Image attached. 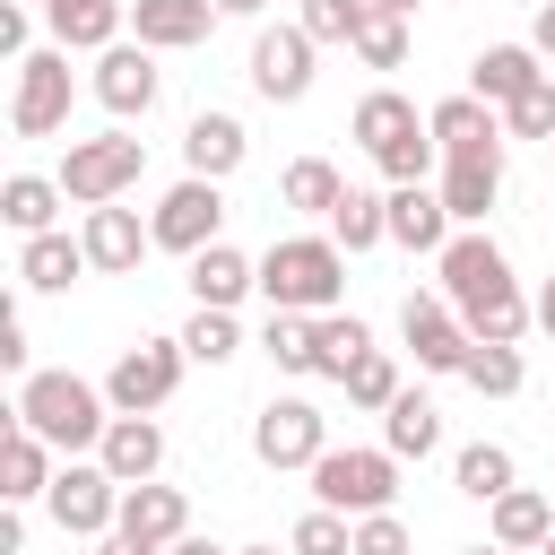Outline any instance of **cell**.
I'll return each mask as SVG.
<instances>
[{
  "label": "cell",
  "mask_w": 555,
  "mask_h": 555,
  "mask_svg": "<svg viewBox=\"0 0 555 555\" xmlns=\"http://www.w3.org/2000/svg\"><path fill=\"white\" fill-rule=\"evenodd\" d=\"M260 295H269V312H338L347 251L330 234H278L260 251Z\"/></svg>",
  "instance_id": "cell-3"
},
{
  "label": "cell",
  "mask_w": 555,
  "mask_h": 555,
  "mask_svg": "<svg viewBox=\"0 0 555 555\" xmlns=\"http://www.w3.org/2000/svg\"><path fill=\"white\" fill-rule=\"evenodd\" d=\"M61 199H69L61 173H9V182H0V225H9L17 243H26V234H52V225H61Z\"/></svg>",
  "instance_id": "cell-27"
},
{
  "label": "cell",
  "mask_w": 555,
  "mask_h": 555,
  "mask_svg": "<svg viewBox=\"0 0 555 555\" xmlns=\"http://www.w3.org/2000/svg\"><path fill=\"white\" fill-rule=\"evenodd\" d=\"M286 555H356V520L330 512V503H312V512L286 529Z\"/></svg>",
  "instance_id": "cell-39"
},
{
  "label": "cell",
  "mask_w": 555,
  "mask_h": 555,
  "mask_svg": "<svg viewBox=\"0 0 555 555\" xmlns=\"http://www.w3.org/2000/svg\"><path fill=\"white\" fill-rule=\"evenodd\" d=\"M0 364L26 382V321H17V304H9V321H0Z\"/></svg>",
  "instance_id": "cell-45"
},
{
  "label": "cell",
  "mask_w": 555,
  "mask_h": 555,
  "mask_svg": "<svg viewBox=\"0 0 555 555\" xmlns=\"http://www.w3.org/2000/svg\"><path fill=\"white\" fill-rule=\"evenodd\" d=\"M78 243H87V260H95V278H130L147 251H156V225H139V208H121V199H104V208H87V225H78Z\"/></svg>",
  "instance_id": "cell-14"
},
{
  "label": "cell",
  "mask_w": 555,
  "mask_h": 555,
  "mask_svg": "<svg viewBox=\"0 0 555 555\" xmlns=\"http://www.w3.org/2000/svg\"><path fill=\"white\" fill-rule=\"evenodd\" d=\"M460 382H468L477 399H520L529 364H520V347H503V338H477V347H468V364H460Z\"/></svg>",
  "instance_id": "cell-35"
},
{
  "label": "cell",
  "mask_w": 555,
  "mask_h": 555,
  "mask_svg": "<svg viewBox=\"0 0 555 555\" xmlns=\"http://www.w3.org/2000/svg\"><path fill=\"white\" fill-rule=\"evenodd\" d=\"M269 0H217V17H260Z\"/></svg>",
  "instance_id": "cell-50"
},
{
  "label": "cell",
  "mask_w": 555,
  "mask_h": 555,
  "mask_svg": "<svg viewBox=\"0 0 555 555\" xmlns=\"http://www.w3.org/2000/svg\"><path fill=\"white\" fill-rule=\"evenodd\" d=\"M182 347H191V364H234V356H243V321L217 312V304H199V312L182 321Z\"/></svg>",
  "instance_id": "cell-36"
},
{
  "label": "cell",
  "mask_w": 555,
  "mask_h": 555,
  "mask_svg": "<svg viewBox=\"0 0 555 555\" xmlns=\"http://www.w3.org/2000/svg\"><path fill=\"white\" fill-rule=\"evenodd\" d=\"M364 356H373V330L356 312H321V382H347Z\"/></svg>",
  "instance_id": "cell-37"
},
{
  "label": "cell",
  "mask_w": 555,
  "mask_h": 555,
  "mask_svg": "<svg viewBox=\"0 0 555 555\" xmlns=\"http://www.w3.org/2000/svg\"><path fill=\"white\" fill-rule=\"evenodd\" d=\"M486 538H494V546H512V555H538V546L555 538V503H546L538 486H512V494H494V503H486Z\"/></svg>",
  "instance_id": "cell-22"
},
{
  "label": "cell",
  "mask_w": 555,
  "mask_h": 555,
  "mask_svg": "<svg viewBox=\"0 0 555 555\" xmlns=\"http://www.w3.org/2000/svg\"><path fill=\"white\" fill-rule=\"evenodd\" d=\"M442 199L460 225H486V208L503 199V147H468V156H442Z\"/></svg>",
  "instance_id": "cell-19"
},
{
  "label": "cell",
  "mask_w": 555,
  "mask_h": 555,
  "mask_svg": "<svg viewBox=\"0 0 555 555\" xmlns=\"http://www.w3.org/2000/svg\"><path fill=\"white\" fill-rule=\"evenodd\" d=\"M9 416H17V425H35V434H43L61 460H78V451H95V442H104L113 399H104L95 382H78V373H26Z\"/></svg>",
  "instance_id": "cell-2"
},
{
  "label": "cell",
  "mask_w": 555,
  "mask_h": 555,
  "mask_svg": "<svg viewBox=\"0 0 555 555\" xmlns=\"http://www.w3.org/2000/svg\"><path fill=\"white\" fill-rule=\"evenodd\" d=\"M347 130L364 139V156H382V147H399L408 130H425V113H416V104H408L399 87H373V95L356 104V121H347Z\"/></svg>",
  "instance_id": "cell-34"
},
{
  "label": "cell",
  "mask_w": 555,
  "mask_h": 555,
  "mask_svg": "<svg viewBox=\"0 0 555 555\" xmlns=\"http://www.w3.org/2000/svg\"><path fill=\"white\" fill-rule=\"evenodd\" d=\"M338 390H347V408H373V416H382V408H390V399H399L408 382H399V364H390V356L373 347V356H364V364H356V373H347Z\"/></svg>",
  "instance_id": "cell-41"
},
{
  "label": "cell",
  "mask_w": 555,
  "mask_h": 555,
  "mask_svg": "<svg viewBox=\"0 0 555 555\" xmlns=\"http://www.w3.org/2000/svg\"><path fill=\"white\" fill-rule=\"evenodd\" d=\"M364 69H399L408 61V17L399 9H364V26H356V43H347Z\"/></svg>",
  "instance_id": "cell-38"
},
{
  "label": "cell",
  "mask_w": 555,
  "mask_h": 555,
  "mask_svg": "<svg viewBox=\"0 0 555 555\" xmlns=\"http://www.w3.org/2000/svg\"><path fill=\"white\" fill-rule=\"evenodd\" d=\"M260 356L278 364V373H321V312H269L260 321Z\"/></svg>",
  "instance_id": "cell-30"
},
{
  "label": "cell",
  "mask_w": 555,
  "mask_h": 555,
  "mask_svg": "<svg viewBox=\"0 0 555 555\" xmlns=\"http://www.w3.org/2000/svg\"><path fill=\"white\" fill-rule=\"evenodd\" d=\"M546 546H555V538H546Z\"/></svg>",
  "instance_id": "cell-56"
},
{
  "label": "cell",
  "mask_w": 555,
  "mask_h": 555,
  "mask_svg": "<svg viewBox=\"0 0 555 555\" xmlns=\"http://www.w3.org/2000/svg\"><path fill=\"white\" fill-rule=\"evenodd\" d=\"M9 130H17V139H52V130H69V43H43V52L17 61Z\"/></svg>",
  "instance_id": "cell-8"
},
{
  "label": "cell",
  "mask_w": 555,
  "mask_h": 555,
  "mask_svg": "<svg viewBox=\"0 0 555 555\" xmlns=\"http://www.w3.org/2000/svg\"><path fill=\"white\" fill-rule=\"evenodd\" d=\"M529 43H538V61H555V0H538V26H529Z\"/></svg>",
  "instance_id": "cell-47"
},
{
  "label": "cell",
  "mask_w": 555,
  "mask_h": 555,
  "mask_svg": "<svg viewBox=\"0 0 555 555\" xmlns=\"http://www.w3.org/2000/svg\"><path fill=\"white\" fill-rule=\"evenodd\" d=\"M373 9H399V17H416V0H373Z\"/></svg>",
  "instance_id": "cell-52"
},
{
  "label": "cell",
  "mask_w": 555,
  "mask_h": 555,
  "mask_svg": "<svg viewBox=\"0 0 555 555\" xmlns=\"http://www.w3.org/2000/svg\"><path fill=\"white\" fill-rule=\"evenodd\" d=\"M130 35L147 52H191L217 35V0H130Z\"/></svg>",
  "instance_id": "cell-16"
},
{
  "label": "cell",
  "mask_w": 555,
  "mask_h": 555,
  "mask_svg": "<svg viewBox=\"0 0 555 555\" xmlns=\"http://www.w3.org/2000/svg\"><path fill=\"white\" fill-rule=\"evenodd\" d=\"M538 78H546V69H538V43H486V52L468 61V95H486L494 113H503V104H520Z\"/></svg>",
  "instance_id": "cell-20"
},
{
  "label": "cell",
  "mask_w": 555,
  "mask_h": 555,
  "mask_svg": "<svg viewBox=\"0 0 555 555\" xmlns=\"http://www.w3.org/2000/svg\"><path fill=\"white\" fill-rule=\"evenodd\" d=\"M43 26H52V43H69V52H113L121 26H130V9H121V0H43Z\"/></svg>",
  "instance_id": "cell-23"
},
{
  "label": "cell",
  "mask_w": 555,
  "mask_h": 555,
  "mask_svg": "<svg viewBox=\"0 0 555 555\" xmlns=\"http://www.w3.org/2000/svg\"><path fill=\"white\" fill-rule=\"evenodd\" d=\"M356 555H408V520L399 512H364L356 520Z\"/></svg>",
  "instance_id": "cell-44"
},
{
  "label": "cell",
  "mask_w": 555,
  "mask_h": 555,
  "mask_svg": "<svg viewBox=\"0 0 555 555\" xmlns=\"http://www.w3.org/2000/svg\"><path fill=\"white\" fill-rule=\"evenodd\" d=\"M460 555H512V546H494V538H477V546H460Z\"/></svg>",
  "instance_id": "cell-51"
},
{
  "label": "cell",
  "mask_w": 555,
  "mask_h": 555,
  "mask_svg": "<svg viewBox=\"0 0 555 555\" xmlns=\"http://www.w3.org/2000/svg\"><path fill=\"white\" fill-rule=\"evenodd\" d=\"M113 529H130V538H156V546H173V538L191 529V503H182V486L147 477V486H121V520H113Z\"/></svg>",
  "instance_id": "cell-25"
},
{
  "label": "cell",
  "mask_w": 555,
  "mask_h": 555,
  "mask_svg": "<svg viewBox=\"0 0 555 555\" xmlns=\"http://www.w3.org/2000/svg\"><path fill=\"white\" fill-rule=\"evenodd\" d=\"M425 130L442 139V156H468V147H503V113L486 95H442L425 113Z\"/></svg>",
  "instance_id": "cell-26"
},
{
  "label": "cell",
  "mask_w": 555,
  "mask_h": 555,
  "mask_svg": "<svg viewBox=\"0 0 555 555\" xmlns=\"http://www.w3.org/2000/svg\"><path fill=\"white\" fill-rule=\"evenodd\" d=\"M503 139H555V78H538L520 104H503Z\"/></svg>",
  "instance_id": "cell-43"
},
{
  "label": "cell",
  "mask_w": 555,
  "mask_h": 555,
  "mask_svg": "<svg viewBox=\"0 0 555 555\" xmlns=\"http://www.w3.org/2000/svg\"><path fill=\"white\" fill-rule=\"evenodd\" d=\"M546 156H555V139H546Z\"/></svg>",
  "instance_id": "cell-54"
},
{
  "label": "cell",
  "mask_w": 555,
  "mask_h": 555,
  "mask_svg": "<svg viewBox=\"0 0 555 555\" xmlns=\"http://www.w3.org/2000/svg\"><path fill=\"white\" fill-rule=\"evenodd\" d=\"M147 225H156V251H182V260H191V251H208V243H217V225H225V182L182 173V182L156 199V217H147Z\"/></svg>",
  "instance_id": "cell-11"
},
{
  "label": "cell",
  "mask_w": 555,
  "mask_h": 555,
  "mask_svg": "<svg viewBox=\"0 0 555 555\" xmlns=\"http://www.w3.org/2000/svg\"><path fill=\"white\" fill-rule=\"evenodd\" d=\"M165 555H234V546H217V538H199V529H182V538H173Z\"/></svg>",
  "instance_id": "cell-48"
},
{
  "label": "cell",
  "mask_w": 555,
  "mask_h": 555,
  "mask_svg": "<svg viewBox=\"0 0 555 555\" xmlns=\"http://www.w3.org/2000/svg\"><path fill=\"white\" fill-rule=\"evenodd\" d=\"M95 555H165V546H156V538H130V529H104Z\"/></svg>",
  "instance_id": "cell-46"
},
{
  "label": "cell",
  "mask_w": 555,
  "mask_h": 555,
  "mask_svg": "<svg viewBox=\"0 0 555 555\" xmlns=\"http://www.w3.org/2000/svg\"><path fill=\"white\" fill-rule=\"evenodd\" d=\"M95 104L113 113V121H147L156 113V95H165V69H156V52L130 35V43H113V52H95Z\"/></svg>",
  "instance_id": "cell-12"
},
{
  "label": "cell",
  "mask_w": 555,
  "mask_h": 555,
  "mask_svg": "<svg viewBox=\"0 0 555 555\" xmlns=\"http://www.w3.org/2000/svg\"><path fill=\"white\" fill-rule=\"evenodd\" d=\"M330 243L356 260V251H373V243H390V191H364V182H347L338 191V208H330Z\"/></svg>",
  "instance_id": "cell-28"
},
{
  "label": "cell",
  "mask_w": 555,
  "mask_h": 555,
  "mask_svg": "<svg viewBox=\"0 0 555 555\" xmlns=\"http://www.w3.org/2000/svg\"><path fill=\"white\" fill-rule=\"evenodd\" d=\"M243 295H260V260H243L234 243H208V251H191V304H217V312H234Z\"/></svg>",
  "instance_id": "cell-24"
},
{
  "label": "cell",
  "mask_w": 555,
  "mask_h": 555,
  "mask_svg": "<svg viewBox=\"0 0 555 555\" xmlns=\"http://www.w3.org/2000/svg\"><path fill=\"white\" fill-rule=\"evenodd\" d=\"M87 269H95V260H87V243H78V234H61V225L17 243V286H26V295H69Z\"/></svg>",
  "instance_id": "cell-17"
},
{
  "label": "cell",
  "mask_w": 555,
  "mask_h": 555,
  "mask_svg": "<svg viewBox=\"0 0 555 555\" xmlns=\"http://www.w3.org/2000/svg\"><path fill=\"white\" fill-rule=\"evenodd\" d=\"M538 555H555V546H538Z\"/></svg>",
  "instance_id": "cell-55"
},
{
  "label": "cell",
  "mask_w": 555,
  "mask_h": 555,
  "mask_svg": "<svg viewBox=\"0 0 555 555\" xmlns=\"http://www.w3.org/2000/svg\"><path fill=\"white\" fill-rule=\"evenodd\" d=\"M43 512H52V529H61V538H104V529L121 520V477H113L104 460H61V468H52Z\"/></svg>",
  "instance_id": "cell-7"
},
{
  "label": "cell",
  "mask_w": 555,
  "mask_h": 555,
  "mask_svg": "<svg viewBox=\"0 0 555 555\" xmlns=\"http://www.w3.org/2000/svg\"><path fill=\"white\" fill-rule=\"evenodd\" d=\"M338 191H347V173H338L330 156H295V165L278 173V208H295V217H321V225H330Z\"/></svg>",
  "instance_id": "cell-33"
},
{
  "label": "cell",
  "mask_w": 555,
  "mask_h": 555,
  "mask_svg": "<svg viewBox=\"0 0 555 555\" xmlns=\"http://www.w3.org/2000/svg\"><path fill=\"white\" fill-rule=\"evenodd\" d=\"M95 460H104L121 486H147V477L165 468V425H156V416H113L104 442H95Z\"/></svg>",
  "instance_id": "cell-21"
},
{
  "label": "cell",
  "mask_w": 555,
  "mask_h": 555,
  "mask_svg": "<svg viewBox=\"0 0 555 555\" xmlns=\"http://www.w3.org/2000/svg\"><path fill=\"white\" fill-rule=\"evenodd\" d=\"M139 173H147V139H130V130L69 139V156H61V191H69L78 208H104V199L139 191Z\"/></svg>",
  "instance_id": "cell-5"
},
{
  "label": "cell",
  "mask_w": 555,
  "mask_h": 555,
  "mask_svg": "<svg viewBox=\"0 0 555 555\" xmlns=\"http://www.w3.org/2000/svg\"><path fill=\"white\" fill-rule=\"evenodd\" d=\"M529 304H538V330H546V338H555V269H546V286H538V295H529Z\"/></svg>",
  "instance_id": "cell-49"
},
{
  "label": "cell",
  "mask_w": 555,
  "mask_h": 555,
  "mask_svg": "<svg viewBox=\"0 0 555 555\" xmlns=\"http://www.w3.org/2000/svg\"><path fill=\"white\" fill-rule=\"evenodd\" d=\"M304 477H312V503H330V512H347V520L399 503V451H390V442H373V451H364V442H347V451L330 442Z\"/></svg>",
  "instance_id": "cell-4"
},
{
  "label": "cell",
  "mask_w": 555,
  "mask_h": 555,
  "mask_svg": "<svg viewBox=\"0 0 555 555\" xmlns=\"http://www.w3.org/2000/svg\"><path fill=\"white\" fill-rule=\"evenodd\" d=\"M321 451H330V416H321L312 399L286 390V399H269V408L251 416V460H260V468H312Z\"/></svg>",
  "instance_id": "cell-10"
},
{
  "label": "cell",
  "mask_w": 555,
  "mask_h": 555,
  "mask_svg": "<svg viewBox=\"0 0 555 555\" xmlns=\"http://www.w3.org/2000/svg\"><path fill=\"white\" fill-rule=\"evenodd\" d=\"M399 338H408V356H416V373H460L468 364V321H460V304L442 295V286H408V304H399Z\"/></svg>",
  "instance_id": "cell-9"
},
{
  "label": "cell",
  "mask_w": 555,
  "mask_h": 555,
  "mask_svg": "<svg viewBox=\"0 0 555 555\" xmlns=\"http://www.w3.org/2000/svg\"><path fill=\"white\" fill-rule=\"evenodd\" d=\"M364 9H373V0H304V9H295V26H304L312 43H356Z\"/></svg>",
  "instance_id": "cell-42"
},
{
  "label": "cell",
  "mask_w": 555,
  "mask_h": 555,
  "mask_svg": "<svg viewBox=\"0 0 555 555\" xmlns=\"http://www.w3.org/2000/svg\"><path fill=\"white\" fill-rule=\"evenodd\" d=\"M373 165H382V182H434V165H442V139H434V130H408V139H399V147H382Z\"/></svg>",
  "instance_id": "cell-40"
},
{
  "label": "cell",
  "mask_w": 555,
  "mask_h": 555,
  "mask_svg": "<svg viewBox=\"0 0 555 555\" xmlns=\"http://www.w3.org/2000/svg\"><path fill=\"white\" fill-rule=\"evenodd\" d=\"M182 373H191V347H182V338H139V347L113 356L104 399H113V416H156V408L182 390Z\"/></svg>",
  "instance_id": "cell-6"
},
{
  "label": "cell",
  "mask_w": 555,
  "mask_h": 555,
  "mask_svg": "<svg viewBox=\"0 0 555 555\" xmlns=\"http://www.w3.org/2000/svg\"><path fill=\"white\" fill-rule=\"evenodd\" d=\"M451 486H460L468 503H494V494H512V486H520V460H512V442H460V451H451Z\"/></svg>",
  "instance_id": "cell-32"
},
{
  "label": "cell",
  "mask_w": 555,
  "mask_h": 555,
  "mask_svg": "<svg viewBox=\"0 0 555 555\" xmlns=\"http://www.w3.org/2000/svg\"><path fill=\"white\" fill-rule=\"evenodd\" d=\"M434 278H442V295L460 304L468 338H503V347H520V338L538 330V304L520 295V278H512V260H503V243H494L486 225H460V234L434 251Z\"/></svg>",
  "instance_id": "cell-1"
},
{
  "label": "cell",
  "mask_w": 555,
  "mask_h": 555,
  "mask_svg": "<svg viewBox=\"0 0 555 555\" xmlns=\"http://www.w3.org/2000/svg\"><path fill=\"white\" fill-rule=\"evenodd\" d=\"M312 35L304 26H260L251 35V87L269 95V104H304L312 95Z\"/></svg>",
  "instance_id": "cell-13"
},
{
  "label": "cell",
  "mask_w": 555,
  "mask_h": 555,
  "mask_svg": "<svg viewBox=\"0 0 555 555\" xmlns=\"http://www.w3.org/2000/svg\"><path fill=\"white\" fill-rule=\"evenodd\" d=\"M234 555H278V546H234Z\"/></svg>",
  "instance_id": "cell-53"
},
{
  "label": "cell",
  "mask_w": 555,
  "mask_h": 555,
  "mask_svg": "<svg viewBox=\"0 0 555 555\" xmlns=\"http://www.w3.org/2000/svg\"><path fill=\"white\" fill-rule=\"evenodd\" d=\"M243 156H251V130L234 121V113H191V130H182V165L191 173H208V182H225V173H243Z\"/></svg>",
  "instance_id": "cell-18"
},
{
  "label": "cell",
  "mask_w": 555,
  "mask_h": 555,
  "mask_svg": "<svg viewBox=\"0 0 555 555\" xmlns=\"http://www.w3.org/2000/svg\"><path fill=\"white\" fill-rule=\"evenodd\" d=\"M382 442H390L399 460H434V451H442V408H434L425 390H399V399L382 408Z\"/></svg>",
  "instance_id": "cell-31"
},
{
  "label": "cell",
  "mask_w": 555,
  "mask_h": 555,
  "mask_svg": "<svg viewBox=\"0 0 555 555\" xmlns=\"http://www.w3.org/2000/svg\"><path fill=\"white\" fill-rule=\"evenodd\" d=\"M35 494H52V442L35 425H9V442H0V503H35Z\"/></svg>",
  "instance_id": "cell-29"
},
{
  "label": "cell",
  "mask_w": 555,
  "mask_h": 555,
  "mask_svg": "<svg viewBox=\"0 0 555 555\" xmlns=\"http://www.w3.org/2000/svg\"><path fill=\"white\" fill-rule=\"evenodd\" d=\"M460 234V217H451V199H442V182H390V243L399 251H442Z\"/></svg>",
  "instance_id": "cell-15"
}]
</instances>
